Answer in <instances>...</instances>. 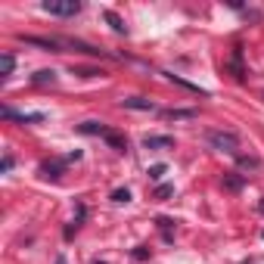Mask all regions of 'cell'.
<instances>
[{
    "label": "cell",
    "instance_id": "cell-5",
    "mask_svg": "<svg viewBox=\"0 0 264 264\" xmlns=\"http://www.w3.org/2000/svg\"><path fill=\"white\" fill-rule=\"evenodd\" d=\"M124 109H134V112H156V103L153 100H143V97H128L121 100Z\"/></svg>",
    "mask_w": 264,
    "mask_h": 264
},
{
    "label": "cell",
    "instance_id": "cell-16",
    "mask_svg": "<svg viewBox=\"0 0 264 264\" xmlns=\"http://www.w3.org/2000/svg\"><path fill=\"white\" fill-rule=\"evenodd\" d=\"M165 118H196V109H165Z\"/></svg>",
    "mask_w": 264,
    "mask_h": 264
},
{
    "label": "cell",
    "instance_id": "cell-17",
    "mask_svg": "<svg viewBox=\"0 0 264 264\" xmlns=\"http://www.w3.org/2000/svg\"><path fill=\"white\" fill-rule=\"evenodd\" d=\"M165 171H168V165H153V168L146 171V174H149V180H162V177H165Z\"/></svg>",
    "mask_w": 264,
    "mask_h": 264
},
{
    "label": "cell",
    "instance_id": "cell-13",
    "mask_svg": "<svg viewBox=\"0 0 264 264\" xmlns=\"http://www.w3.org/2000/svg\"><path fill=\"white\" fill-rule=\"evenodd\" d=\"M13 68H16V59L9 53H3V56H0V78H9V75H13Z\"/></svg>",
    "mask_w": 264,
    "mask_h": 264
},
{
    "label": "cell",
    "instance_id": "cell-2",
    "mask_svg": "<svg viewBox=\"0 0 264 264\" xmlns=\"http://www.w3.org/2000/svg\"><path fill=\"white\" fill-rule=\"evenodd\" d=\"M205 140H209L214 149H221V153H236L239 149V137L233 131H209Z\"/></svg>",
    "mask_w": 264,
    "mask_h": 264
},
{
    "label": "cell",
    "instance_id": "cell-12",
    "mask_svg": "<svg viewBox=\"0 0 264 264\" xmlns=\"http://www.w3.org/2000/svg\"><path fill=\"white\" fill-rule=\"evenodd\" d=\"M78 131H81V134H100V137H106V124H103V121H84V124H78Z\"/></svg>",
    "mask_w": 264,
    "mask_h": 264
},
{
    "label": "cell",
    "instance_id": "cell-21",
    "mask_svg": "<svg viewBox=\"0 0 264 264\" xmlns=\"http://www.w3.org/2000/svg\"><path fill=\"white\" fill-rule=\"evenodd\" d=\"M9 168H13V156H9V153H6V156H3V165H0V171H3V174H6V171H9Z\"/></svg>",
    "mask_w": 264,
    "mask_h": 264
},
{
    "label": "cell",
    "instance_id": "cell-15",
    "mask_svg": "<svg viewBox=\"0 0 264 264\" xmlns=\"http://www.w3.org/2000/svg\"><path fill=\"white\" fill-rule=\"evenodd\" d=\"M31 81H34V84H47V81L53 84V81H56V72H50V68H41V72L31 75Z\"/></svg>",
    "mask_w": 264,
    "mask_h": 264
},
{
    "label": "cell",
    "instance_id": "cell-10",
    "mask_svg": "<svg viewBox=\"0 0 264 264\" xmlns=\"http://www.w3.org/2000/svg\"><path fill=\"white\" fill-rule=\"evenodd\" d=\"M230 68H233V78L236 81H246V68H243V50H233V59H230Z\"/></svg>",
    "mask_w": 264,
    "mask_h": 264
},
{
    "label": "cell",
    "instance_id": "cell-9",
    "mask_svg": "<svg viewBox=\"0 0 264 264\" xmlns=\"http://www.w3.org/2000/svg\"><path fill=\"white\" fill-rule=\"evenodd\" d=\"M103 19L112 25V31H115V34H128V25L121 22V16L115 13V9H106V13H103Z\"/></svg>",
    "mask_w": 264,
    "mask_h": 264
},
{
    "label": "cell",
    "instance_id": "cell-1",
    "mask_svg": "<svg viewBox=\"0 0 264 264\" xmlns=\"http://www.w3.org/2000/svg\"><path fill=\"white\" fill-rule=\"evenodd\" d=\"M41 9H44V13H50V16L72 19V16L81 13V0H44Z\"/></svg>",
    "mask_w": 264,
    "mask_h": 264
},
{
    "label": "cell",
    "instance_id": "cell-22",
    "mask_svg": "<svg viewBox=\"0 0 264 264\" xmlns=\"http://www.w3.org/2000/svg\"><path fill=\"white\" fill-rule=\"evenodd\" d=\"M258 211H261V214H264V202H258Z\"/></svg>",
    "mask_w": 264,
    "mask_h": 264
},
{
    "label": "cell",
    "instance_id": "cell-14",
    "mask_svg": "<svg viewBox=\"0 0 264 264\" xmlns=\"http://www.w3.org/2000/svg\"><path fill=\"white\" fill-rule=\"evenodd\" d=\"M174 84H180V87H187V90H193V94H199V97H205V90L199 87V84H193V81H187V78H180V75H168Z\"/></svg>",
    "mask_w": 264,
    "mask_h": 264
},
{
    "label": "cell",
    "instance_id": "cell-19",
    "mask_svg": "<svg viewBox=\"0 0 264 264\" xmlns=\"http://www.w3.org/2000/svg\"><path fill=\"white\" fill-rule=\"evenodd\" d=\"M261 162L258 158H252V156H239V168H258Z\"/></svg>",
    "mask_w": 264,
    "mask_h": 264
},
{
    "label": "cell",
    "instance_id": "cell-23",
    "mask_svg": "<svg viewBox=\"0 0 264 264\" xmlns=\"http://www.w3.org/2000/svg\"><path fill=\"white\" fill-rule=\"evenodd\" d=\"M56 264H65V258H56Z\"/></svg>",
    "mask_w": 264,
    "mask_h": 264
},
{
    "label": "cell",
    "instance_id": "cell-3",
    "mask_svg": "<svg viewBox=\"0 0 264 264\" xmlns=\"http://www.w3.org/2000/svg\"><path fill=\"white\" fill-rule=\"evenodd\" d=\"M19 41L28 44V47H44L50 53H62V47H65L62 38H38V34H19Z\"/></svg>",
    "mask_w": 264,
    "mask_h": 264
},
{
    "label": "cell",
    "instance_id": "cell-11",
    "mask_svg": "<svg viewBox=\"0 0 264 264\" xmlns=\"http://www.w3.org/2000/svg\"><path fill=\"white\" fill-rule=\"evenodd\" d=\"M62 168H65V162H44V165H41V174L50 177V180H56V177L62 174Z\"/></svg>",
    "mask_w": 264,
    "mask_h": 264
},
{
    "label": "cell",
    "instance_id": "cell-20",
    "mask_svg": "<svg viewBox=\"0 0 264 264\" xmlns=\"http://www.w3.org/2000/svg\"><path fill=\"white\" fill-rule=\"evenodd\" d=\"M112 202H131V190H115L112 193Z\"/></svg>",
    "mask_w": 264,
    "mask_h": 264
},
{
    "label": "cell",
    "instance_id": "cell-8",
    "mask_svg": "<svg viewBox=\"0 0 264 264\" xmlns=\"http://www.w3.org/2000/svg\"><path fill=\"white\" fill-rule=\"evenodd\" d=\"M221 183H224V190H230V193H239L246 187V177H239L236 171H227V174L221 177Z\"/></svg>",
    "mask_w": 264,
    "mask_h": 264
},
{
    "label": "cell",
    "instance_id": "cell-6",
    "mask_svg": "<svg viewBox=\"0 0 264 264\" xmlns=\"http://www.w3.org/2000/svg\"><path fill=\"white\" fill-rule=\"evenodd\" d=\"M3 118H19L25 124H38V121H44V112H13V109H3Z\"/></svg>",
    "mask_w": 264,
    "mask_h": 264
},
{
    "label": "cell",
    "instance_id": "cell-4",
    "mask_svg": "<svg viewBox=\"0 0 264 264\" xmlns=\"http://www.w3.org/2000/svg\"><path fill=\"white\" fill-rule=\"evenodd\" d=\"M143 146L146 149H171V146H174V137H168V134H149V137H143Z\"/></svg>",
    "mask_w": 264,
    "mask_h": 264
},
{
    "label": "cell",
    "instance_id": "cell-18",
    "mask_svg": "<svg viewBox=\"0 0 264 264\" xmlns=\"http://www.w3.org/2000/svg\"><path fill=\"white\" fill-rule=\"evenodd\" d=\"M171 193H174V187H171V183H162V187L156 190V199H168Z\"/></svg>",
    "mask_w": 264,
    "mask_h": 264
},
{
    "label": "cell",
    "instance_id": "cell-7",
    "mask_svg": "<svg viewBox=\"0 0 264 264\" xmlns=\"http://www.w3.org/2000/svg\"><path fill=\"white\" fill-rule=\"evenodd\" d=\"M103 140H106L112 149H115V153H128V140H124V134H118V131H112V128H109Z\"/></svg>",
    "mask_w": 264,
    "mask_h": 264
}]
</instances>
